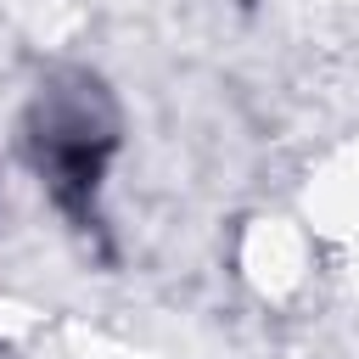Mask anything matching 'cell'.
I'll return each instance as SVG.
<instances>
[{"label":"cell","mask_w":359,"mask_h":359,"mask_svg":"<svg viewBox=\"0 0 359 359\" xmlns=\"http://www.w3.org/2000/svg\"><path fill=\"white\" fill-rule=\"evenodd\" d=\"M107 157H112V135H107V129H90L84 118L56 123V129H50V140H45V168H50L56 202H62V208H73L79 219H84V208H90V196H95V185H101Z\"/></svg>","instance_id":"cell-1"}]
</instances>
